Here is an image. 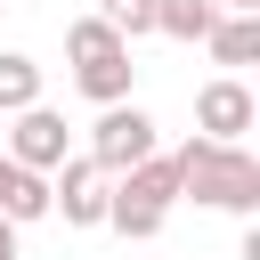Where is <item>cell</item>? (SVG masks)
<instances>
[{"instance_id":"cell-7","label":"cell","mask_w":260,"mask_h":260,"mask_svg":"<svg viewBox=\"0 0 260 260\" xmlns=\"http://www.w3.org/2000/svg\"><path fill=\"white\" fill-rule=\"evenodd\" d=\"M219 16H228L219 0H154V32H171V41H211Z\"/></svg>"},{"instance_id":"cell-5","label":"cell","mask_w":260,"mask_h":260,"mask_svg":"<svg viewBox=\"0 0 260 260\" xmlns=\"http://www.w3.org/2000/svg\"><path fill=\"white\" fill-rule=\"evenodd\" d=\"M8 162L49 179V171L65 162V114H49V106H24V114H16V130H8Z\"/></svg>"},{"instance_id":"cell-10","label":"cell","mask_w":260,"mask_h":260,"mask_svg":"<svg viewBox=\"0 0 260 260\" xmlns=\"http://www.w3.org/2000/svg\"><path fill=\"white\" fill-rule=\"evenodd\" d=\"M24 106H41V65L32 57H0V114H24Z\"/></svg>"},{"instance_id":"cell-8","label":"cell","mask_w":260,"mask_h":260,"mask_svg":"<svg viewBox=\"0 0 260 260\" xmlns=\"http://www.w3.org/2000/svg\"><path fill=\"white\" fill-rule=\"evenodd\" d=\"M114 187H122V195H138V203H154V211H171V203H179V171H171L162 154H146V162H130V171H122Z\"/></svg>"},{"instance_id":"cell-3","label":"cell","mask_w":260,"mask_h":260,"mask_svg":"<svg viewBox=\"0 0 260 260\" xmlns=\"http://www.w3.org/2000/svg\"><path fill=\"white\" fill-rule=\"evenodd\" d=\"M106 195H114V179L89 154H65L49 171V211H65V228H106Z\"/></svg>"},{"instance_id":"cell-13","label":"cell","mask_w":260,"mask_h":260,"mask_svg":"<svg viewBox=\"0 0 260 260\" xmlns=\"http://www.w3.org/2000/svg\"><path fill=\"white\" fill-rule=\"evenodd\" d=\"M98 16L122 32V41H138V32H154V0H98Z\"/></svg>"},{"instance_id":"cell-17","label":"cell","mask_w":260,"mask_h":260,"mask_svg":"<svg viewBox=\"0 0 260 260\" xmlns=\"http://www.w3.org/2000/svg\"><path fill=\"white\" fill-rule=\"evenodd\" d=\"M0 8H8V0H0Z\"/></svg>"},{"instance_id":"cell-15","label":"cell","mask_w":260,"mask_h":260,"mask_svg":"<svg viewBox=\"0 0 260 260\" xmlns=\"http://www.w3.org/2000/svg\"><path fill=\"white\" fill-rule=\"evenodd\" d=\"M219 8H228V16H260V0H219Z\"/></svg>"},{"instance_id":"cell-11","label":"cell","mask_w":260,"mask_h":260,"mask_svg":"<svg viewBox=\"0 0 260 260\" xmlns=\"http://www.w3.org/2000/svg\"><path fill=\"white\" fill-rule=\"evenodd\" d=\"M114 49H130V41H122L106 16H81V24H65V57H73V65H89V57H114Z\"/></svg>"},{"instance_id":"cell-1","label":"cell","mask_w":260,"mask_h":260,"mask_svg":"<svg viewBox=\"0 0 260 260\" xmlns=\"http://www.w3.org/2000/svg\"><path fill=\"white\" fill-rule=\"evenodd\" d=\"M171 171H179V195H195L211 211H260V154H244V146L187 138L171 154Z\"/></svg>"},{"instance_id":"cell-12","label":"cell","mask_w":260,"mask_h":260,"mask_svg":"<svg viewBox=\"0 0 260 260\" xmlns=\"http://www.w3.org/2000/svg\"><path fill=\"white\" fill-rule=\"evenodd\" d=\"M0 219H16V228H24V219H49V179H41V171H16L8 195H0Z\"/></svg>"},{"instance_id":"cell-6","label":"cell","mask_w":260,"mask_h":260,"mask_svg":"<svg viewBox=\"0 0 260 260\" xmlns=\"http://www.w3.org/2000/svg\"><path fill=\"white\" fill-rule=\"evenodd\" d=\"M130 81H138L130 49H114V57H89V65H73V89H81V98H98V106H122V98H130Z\"/></svg>"},{"instance_id":"cell-9","label":"cell","mask_w":260,"mask_h":260,"mask_svg":"<svg viewBox=\"0 0 260 260\" xmlns=\"http://www.w3.org/2000/svg\"><path fill=\"white\" fill-rule=\"evenodd\" d=\"M203 49H211L219 65H252V57H260V16H219Z\"/></svg>"},{"instance_id":"cell-16","label":"cell","mask_w":260,"mask_h":260,"mask_svg":"<svg viewBox=\"0 0 260 260\" xmlns=\"http://www.w3.org/2000/svg\"><path fill=\"white\" fill-rule=\"evenodd\" d=\"M8 179H16V162H8V154H0V195H8Z\"/></svg>"},{"instance_id":"cell-2","label":"cell","mask_w":260,"mask_h":260,"mask_svg":"<svg viewBox=\"0 0 260 260\" xmlns=\"http://www.w3.org/2000/svg\"><path fill=\"white\" fill-rule=\"evenodd\" d=\"M146 154H154V114H146V106L122 98V106H106V114L89 122V162H98L106 179H122V171L146 162Z\"/></svg>"},{"instance_id":"cell-4","label":"cell","mask_w":260,"mask_h":260,"mask_svg":"<svg viewBox=\"0 0 260 260\" xmlns=\"http://www.w3.org/2000/svg\"><path fill=\"white\" fill-rule=\"evenodd\" d=\"M252 114H260V106H252V89H244L236 73H219V81H203V89H195V130H203V138H219V146H236V138L252 130Z\"/></svg>"},{"instance_id":"cell-14","label":"cell","mask_w":260,"mask_h":260,"mask_svg":"<svg viewBox=\"0 0 260 260\" xmlns=\"http://www.w3.org/2000/svg\"><path fill=\"white\" fill-rule=\"evenodd\" d=\"M0 260H16V219H0Z\"/></svg>"}]
</instances>
